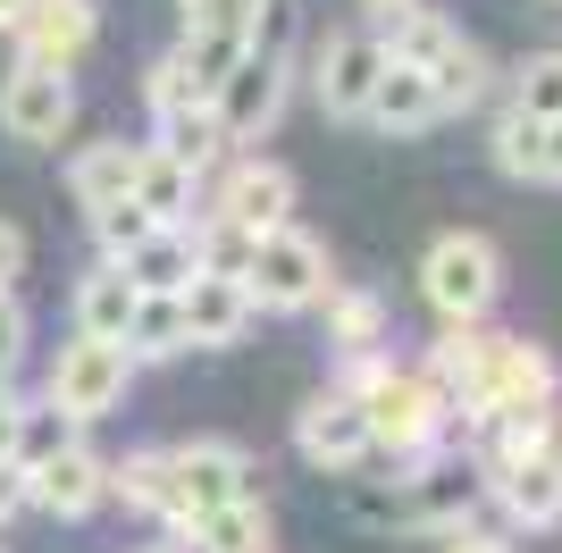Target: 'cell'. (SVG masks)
<instances>
[{"label":"cell","instance_id":"6da1fadb","mask_svg":"<svg viewBox=\"0 0 562 553\" xmlns=\"http://www.w3.org/2000/svg\"><path fill=\"white\" fill-rule=\"evenodd\" d=\"M336 386L361 403L378 453H395V470H412V461H428V453H446V444H453L446 394L428 386L420 369H403L395 352H352V361L336 369Z\"/></svg>","mask_w":562,"mask_h":553},{"label":"cell","instance_id":"7a4b0ae2","mask_svg":"<svg viewBox=\"0 0 562 553\" xmlns=\"http://www.w3.org/2000/svg\"><path fill=\"white\" fill-rule=\"evenodd\" d=\"M479 504H487V478L470 470V453H428L412 461L395 486H361L352 511L378 520V529H420V537H453V529H479Z\"/></svg>","mask_w":562,"mask_h":553},{"label":"cell","instance_id":"3957f363","mask_svg":"<svg viewBox=\"0 0 562 553\" xmlns=\"http://www.w3.org/2000/svg\"><path fill=\"white\" fill-rule=\"evenodd\" d=\"M378 43H386V59H403V68H420L428 84H437L446 117L479 110V101L495 92V59L470 43L453 18H437V9H395V18L378 25Z\"/></svg>","mask_w":562,"mask_h":553},{"label":"cell","instance_id":"277c9868","mask_svg":"<svg viewBox=\"0 0 562 553\" xmlns=\"http://www.w3.org/2000/svg\"><path fill=\"white\" fill-rule=\"evenodd\" d=\"M420 302L437 311V327H487V311L504 302V252L479 227H453L420 252Z\"/></svg>","mask_w":562,"mask_h":553},{"label":"cell","instance_id":"5b68a950","mask_svg":"<svg viewBox=\"0 0 562 553\" xmlns=\"http://www.w3.org/2000/svg\"><path fill=\"white\" fill-rule=\"evenodd\" d=\"M235 276H244L252 311H269V319H303V311H319V294L336 285L328 244H319V235H303V227L252 235V244H244V260H235Z\"/></svg>","mask_w":562,"mask_h":553},{"label":"cell","instance_id":"8992f818","mask_svg":"<svg viewBox=\"0 0 562 553\" xmlns=\"http://www.w3.org/2000/svg\"><path fill=\"white\" fill-rule=\"evenodd\" d=\"M252 495V453L235 437H193V444H168V529L186 537L193 520L244 504Z\"/></svg>","mask_w":562,"mask_h":553},{"label":"cell","instance_id":"52a82bcc","mask_svg":"<svg viewBox=\"0 0 562 553\" xmlns=\"http://www.w3.org/2000/svg\"><path fill=\"white\" fill-rule=\"evenodd\" d=\"M294 168L285 160H260V151H235L227 160V177L202 193V210L193 218H211V227H227V235H278V227H294Z\"/></svg>","mask_w":562,"mask_h":553},{"label":"cell","instance_id":"ba28073f","mask_svg":"<svg viewBox=\"0 0 562 553\" xmlns=\"http://www.w3.org/2000/svg\"><path fill=\"white\" fill-rule=\"evenodd\" d=\"M126 386H135L126 345L68 336V345H59V361H50V377H43V403H50V411H68L76 428H93V419H110L117 403H126Z\"/></svg>","mask_w":562,"mask_h":553},{"label":"cell","instance_id":"9c48e42d","mask_svg":"<svg viewBox=\"0 0 562 553\" xmlns=\"http://www.w3.org/2000/svg\"><path fill=\"white\" fill-rule=\"evenodd\" d=\"M294 101V50H244L227 68V84L211 92V117L227 143H260Z\"/></svg>","mask_w":562,"mask_h":553},{"label":"cell","instance_id":"30bf717a","mask_svg":"<svg viewBox=\"0 0 562 553\" xmlns=\"http://www.w3.org/2000/svg\"><path fill=\"white\" fill-rule=\"evenodd\" d=\"M68 126H76V76L68 68H34V59H18V68L0 76V135H9V143L50 151V143H68Z\"/></svg>","mask_w":562,"mask_h":553},{"label":"cell","instance_id":"8fae6325","mask_svg":"<svg viewBox=\"0 0 562 553\" xmlns=\"http://www.w3.org/2000/svg\"><path fill=\"white\" fill-rule=\"evenodd\" d=\"M386 76V43L378 25H336L328 43H311V92L328 117H370V92Z\"/></svg>","mask_w":562,"mask_h":553},{"label":"cell","instance_id":"7c38bea8","mask_svg":"<svg viewBox=\"0 0 562 553\" xmlns=\"http://www.w3.org/2000/svg\"><path fill=\"white\" fill-rule=\"evenodd\" d=\"M294 453H303L311 470H328V478H352V470L378 453V437H370V419H361V403H352L345 386H319L303 411H294Z\"/></svg>","mask_w":562,"mask_h":553},{"label":"cell","instance_id":"4fadbf2b","mask_svg":"<svg viewBox=\"0 0 562 553\" xmlns=\"http://www.w3.org/2000/svg\"><path fill=\"white\" fill-rule=\"evenodd\" d=\"M562 369L529 336H487V377H479V411H554ZM470 411V419H479Z\"/></svg>","mask_w":562,"mask_h":553},{"label":"cell","instance_id":"5bb4252c","mask_svg":"<svg viewBox=\"0 0 562 553\" xmlns=\"http://www.w3.org/2000/svg\"><path fill=\"white\" fill-rule=\"evenodd\" d=\"M177 311H186V345L193 352H227L252 336V294H244V276L235 269H193L186 276V294H177Z\"/></svg>","mask_w":562,"mask_h":553},{"label":"cell","instance_id":"9a60e30c","mask_svg":"<svg viewBox=\"0 0 562 553\" xmlns=\"http://www.w3.org/2000/svg\"><path fill=\"white\" fill-rule=\"evenodd\" d=\"M25 504L50 511V520H93V511L110 504V461L76 437L68 453H50V461L25 470Z\"/></svg>","mask_w":562,"mask_h":553},{"label":"cell","instance_id":"2e32d148","mask_svg":"<svg viewBox=\"0 0 562 553\" xmlns=\"http://www.w3.org/2000/svg\"><path fill=\"white\" fill-rule=\"evenodd\" d=\"M101 43V0H34L18 18V59L34 68H76Z\"/></svg>","mask_w":562,"mask_h":553},{"label":"cell","instance_id":"e0dca14e","mask_svg":"<svg viewBox=\"0 0 562 553\" xmlns=\"http://www.w3.org/2000/svg\"><path fill=\"white\" fill-rule=\"evenodd\" d=\"M487 504L504 511L513 529H562V461H554V444L529 453V461H513V470H495Z\"/></svg>","mask_w":562,"mask_h":553},{"label":"cell","instance_id":"ac0fdd59","mask_svg":"<svg viewBox=\"0 0 562 553\" xmlns=\"http://www.w3.org/2000/svg\"><path fill=\"white\" fill-rule=\"evenodd\" d=\"M117 269H126L135 294H186V276L202 269V235H193V218H186V227H151Z\"/></svg>","mask_w":562,"mask_h":553},{"label":"cell","instance_id":"d6986e66","mask_svg":"<svg viewBox=\"0 0 562 553\" xmlns=\"http://www.w3.org/2000/svg\"><path fill=\"white\" fill-rule=\"evenodd\" d=\"M135 168H143V143H126V135L85 143V151L68 160V193H76V210L93 218V210L126 202V193H135Z\"/></svg>","mask_w":562,"mask_h":553},{"label":"cell","instance_id":"ffe728a7","mask_svg":"<svg viewBox=\"0 0 562 553\" xmlns=\"http://www.w3.org/2000/svg\"><path fill=\"white\" fill-rule=\"evenodd\" d=\"M135 210H151L160 227H186L193 210H202V168H186L177 151H160V143H143V168H135V193H126Z\"/></svg>","mask_w":562,"mask_h":553},{"label":"cell","instance_id":"44dd1931","mask_svg":"<svg viewBox=\"0 0 562 553\" xmlns=\"http://www.w3.org/2000/svg\"><path fill=\"white\" fill-rule=\"evenodd\" d=\"M437 117H446L437 84H428L420 68H403V59H386V76H378V92H370V117H361V126H386V135H428Z\"/></svg>","mask_w":562,"mask_h":553},{"label":"cell","instance_id":"7402d4cb","mask_svg":"<svg viewBox=\"0 0 562 553\" xmlns=\"http://www.w3.org/2000/svg\"><path fill=\"white\" fill-rule=\"evenodd\" d=\"M135 285L117 260H93V269L76 276V336H101V345H126V319H135Z\"/></svg>","mask_w":562,"mask_h":553},{"label":"cell","instance_id":"603a6c76","mask_svg":"<svg viewBox=\"0 0 562 553\" xmlns=\"http://www.w3.org/2000/svg\"><path fill=\"white\" fill-rule=\"evenodd\" d=\"M319 319H328L336 361H352V352H386V302H378L370 285H345V276H336L328 294H319Z\"/></svg>","mask_w":562,"mask_h":553},{"label":"cell","instance_id":"cb8c5ba5","mask_svg":"<svg viewBox=\"0 0 562 553\" xmlns=\"http://www.w3.org/2000/svg\"><path fill=\"white\" fill-rule=\"evenodd\" d=\"M177 352H193L186 345V311H177V294H143L135 302V319H126V361H177Z\"/></svg>","mask_w":562,"mask_h":553},{"label":"cell","instance_id":"d4e9b609","mask_svg":"<svg viewBox=\"0 0 562 553\" xmlns=\"http://www.w3.org/2000/svg\"><path fill=\"white\" fill-rule=\"evenodd\" d=\"M186 545H193V553H260V545H269V504H260V495H244V504L211 511V520H193Z\"/></svg>","mask_w":562,"mask_h":553},{"label":"cell","instance_id":"484cf974","mask_svg":"<svg viewBox=\"0 0 562 553\" xmlns=\"http://www.w3.org/2000/svg\"><path fill=\"white\" fill-rule=\"evenodd\" d=\"M110 504H126V511H151V520H168V444H143V453L110 461Z\"/></svg>","mask_w":562,"mask_h":553},{"label":"cell","instance_id":"4316f807","mask_svg":"<svg viewBox=\"0 0 562 553\" xmlns=\"http://www.w3.org/2000/svg\"><path fill=\"white\" fill-rule=\"evenodd\" d=\"M151 143H160V151H177L186 168H202V177L227 160V135H218L211 101H202V110H177V117H151Z\"/></svg>","mask_w":562,"mask_h":553},{"label":"cell","instance_id":"83f0119b","mask_svg":"<svg viewBox=\"0 0 562 553\" xmlns=\"http://www.w3.org/2000/svg\"><path fill=\"white\" fill-rule=\"evenodd\" d=\"M538 135H546V117H529V110H495V135H487V151H495V168L513 184H529V168H538Z\"/></svg>","mask_w":562,"mask_h":553},{"label":"cell","instance_id":"f1b7e54d","mask_svg":"<svg viewBox=\"0 0 562 553\" xmlns=\"http://www.w3.org/2000/svg\"><path fill=\"white\" fill-rule=\"evenodd\" d=\"M202 101H211V92L193 84V68H186V59H177V50H168V59H151V76H143V110H151V117L202 110Z\"/></svg>","mask_w":562,"mask_h":553},{"label":"cell","instance_id":"f546056e","mask_svg":"<svg viewBox=\"0 0 562 553\" xmlns=\"http://www.w3.org/2000/svg\"><path fill=\"white\" fill-rule=\"evenodd\" d=\"M513 110L529 117H562V50H538L513 68Z\"/></svg>","mask_w":562,"mask_h":553},{"label":"cell","instance_id":"4dcf8cb0","mask_svg":"<svg viewBox=\"0 0 562 553\" xmlns=\"http://www.w3.org/2000/svg\"><path fill=\"white\" fill-rule=\"evenodd\" d=\"M244 50H252L244 34H186V43H177V59L193 68V84H202V92H218V84H227V68L244 59Z\"/></svg>","mask_w":562,"mask_h":553},{"label":"cell","instance_id":"1f68e13d","mask_svg":"<svg viewBox=\"0 0 562 553\" xmlns=\"http://www.w3.org/2000/svg\"><path fill=\"white\" fill-rule=\"evenodd\" d=\"M160 227L151 210H135V202H110V210H93V244H101V260H126L143 244V235Z\"/></svg>","mask_w":562,"mask_h":553},{"label":"cell","instance_id":"d6a6232c","mask_svg":"<svg viewBox=\"0 0 562 553\" xmlns=\"http://www.w3.org/2000/svg\"><path fill=\"white\" fill-rule=\"evenodd\" d=\"M177 18H186V34H244L252 43L260 0H177Z\"/></svg>","mask_w":562,"mask_h":553},{"label":"cell","instance_id":"836d02e7","mask_svg":"<svg viewBox=\"0 0 562 553\" xmlns=\"http://www.w3.org/2000/svg\"><path fill=\"white\" fill-rule=\"evenodd\" d=\"M18 361H25V311H18V294H0V386L18 377Z\"/></svg>","mask_w":562,"mask_h":553},{"label":"cell","instance_id":"e575fe53","mask_svg":"<svg viewBox=\"0 0 562 553\" xmlns=\"http://www.w3.org/2000/svg\"><path fill=\"white\" fill-rule=\"evenodd\" d=\"M529 184H554V193H562V117H546V135H538V168H529Z\"/></svg>","mask_w":562,"mask_h":553},{"label":"cell","instance_id":"d590c367","mask_svg":"<svg viewBox=\"0 0 562 553\" xmlns=\"http://www.w3.org/2000/svg\"><path fill=\"white\" fill-rule=\"evenodd\" d=\"M18 276H25V235L0 218V294H18Z\"/></svg>","mask_w":562,"mask_h":553},{"label":"cell","instance_id":"8d00e7d4","mask_svg":"<svg viewBox=\"0 0 562 553\" xmlns=\"http://www.w3.org/2000/svg\"><path fill=\"white\" fill-rule=\"evenodd\" d=\"M18 428H25V394L0 386V461H18Z\"/></svg>","mask_w":562,"mask_h":553},{"label":"cell","instance_id":"74e56055","mask_svg":"<svg viewBox=\"0 0 562 553\" xmlns=\"http://www.w3.org/2000/svg\"><path fill=\"white\" fill-rule=\"evenodd\" d=\"M437 553H513V537H495V529H453Z\"/></svg>","mask_w":562,"mask_h":553},{"label":"cell","instance_id":"f35d334b","mask_svg":"<svg viewBox=\"0 0 562 553\" xmlns=\"http://www.w3.org/2000/svg\"><path fill=\"white\" fill-rule=\"evenodd\" d=\"M18 511H25V470L0 461V520H18Z\"/></svg>","mask_w":562,"mask_h":553},{"label":"cell","instance_id":"ab89813d","mask_svg":"<svg viewBox=\"0 0 562 553\" xmlns=\"http://www.w3.org/2000/svg\"><path fill=\"white\" fill-rule=\"evenodd\" d=\"M395 9H420V0H361V25H386Z\"/></svg>","mask_w":562,"mask_h":553},{"label":"cell","instance_id":"60d3db41","mask_svg":"<svg viewBox=\"0 0 562 553\" xmlns=\"http://www.w3.org/2000/svg\"><path fill=\"white\" fill-rule=\"evenodd\" d=\"M34 9V0H0V34H18V18Z\"/></svg>","mask_w":562,"mask_h":553},{"label":"cell","instance_id":"b9f144b4","mask_svg":"<svg viewBox=\"0 0 562 553\" xmlns=\"http://www.w3.org/2000/svg\"><path fill=\"white\" fill-rule=\"evenodd\" d=\"M135 553H186V545H135Z\"/></svg>","mask_w":562,"mask_h":553},{"label":"cell","instance_id":"7bdbcfd3","mask_svg":"<svg viewBox=\"0 0 562 553\" xmlns=\"http://www.w3.org/2000/svg\"><path fill=\"white\" fill-rule=\"evenodd\" d=\"M554 461H562V411H554Z\"/></svg>","mask_w":562,"mask_h":553},{"label":"cell","instance_id":"ee69618b","mask_svg":"<svg viewBox=\"0 0 562 553\" xmlns=\"http://www.w3.org/2000/svg\"><path fill=\"white\" fill-rule=\"evenodd\" d=\"M546 9H562V0H546Z\"/></svg>","mask_w":562,"mask_h":553},{"label":"cell","instance_id":"f6af8a7d","mask_svg":"<svg viewBox=\"0 0 562 553\" xmlns=\"http://www.w3.org/2000/svg\"><path fill=\"white\" fill-rule=\"evenodd\" d=\"M260 553H278V545H260Z\"/></svg>","mask_w":562,"mask_h":553}]
</instances>
